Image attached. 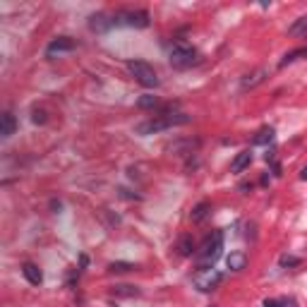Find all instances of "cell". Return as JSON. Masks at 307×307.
I'll return each mask as SVG.
<instances>
[{"label": "cell", "mask_w": 307, "mask_h": 307, "mask_svg": "<svg viewBox=\"0 0 307 307\" xmlns=\"http://www.w3.org/2000/svg\"><path fill=\"white\" fill-rule=\"evenodd\" d=\"M221 250H223V231H214L202 240L199 250L195 252L197 266L199 269H214V262L221 257Z\"/></svg>", "instance_id": "cell-1"}, {"label": "cell", "mask_w": 307, "mask_h": 307, "mask_svg": "<svg viewBox=\"0 0 307 307\" xmlns=\"http://www.w3.org/2000/svg\"><path fill=\"white\" fill-rule=\"evenodd\" d=\"M185 123H190L187 113H166V116L151 118V120H144V123L135 125V132L139 137H149L154 132H163V130H168L173 125H185Z\"/></svg>", "instance_id": "cell-2"}, {"label": "cell", "mask_w": 307, "mask_h": 307, "mask_svg": "<svg viewBox=\"0 0 307 307\" xmlns=\"http://www.w3.org/2000/svg\"><path fill=\"white\" fill-rule=\"evenodd\" d=\"M168 60L175 70H187L192 65H197L199 53L187 44H173L171 51H168Z\"/></svg>", "instance_id": "cell-3"}, {"label": "cell", "mask_w": 307, "mask_h": 307, "mask_svg": "<svg viewBox=\"0 0 307 307\" xmlns=\"http://www.w3.org/2000/svg\"><path fill=\"white\" fill-rule=\"evenodd\" d=\"M127 70L146 89H156L159 87V74L146 60H127Z\"/></svg>", "instance_id": "cell-4"}, {"label": "cell", "mask_w": 307, "mask_h": 307, "mask_svg": "<svg viewBox=\"0 0 307 307\" xmlns=\"http://www.w3.org/2000/svg\"><path fill=\"white\" fill-rule=\"evenodd\" d=\"M113 24L116 27L125 24V27L144 29V27H149V12L146 10H120V12L113 15Z\"/></svg>", "instance_id": "cell-5"}, {"label": "cell", "mask_w": 307, "mask_h": 307, "mask_svg": "<svg viewBox=\"0 0 307 307\" xmlns=\"http://www.w3.org/2000/svg\"><path fill=\"white\" fill-rule=\"evenodd\" d=\"M221 281H223V274H221V271H216V269H197L192 283H195V288L202 290V293H211V290H216L218 286H221Z\"/></svg>", "instance_id": "cell-6"}, {"label": "cell", "mask_w": 307, "mask_h": 307, "mask_svg": "<svg viewBox=\"0 0 307 307\" xmlns=\"http://www.w3.org/2000/svg\"><path fill=\"white\" fill-rule=\"evenodd\" d=\"M77 48V41L70 36H58L53 39L51 44L46 46V58H53L55 53L60 55V53H70V51H74Z\"/></svg>", "instance_id": "cell-7"}, {"label": "cell", "mask_w": 307, "mask_h": 307, "mask_svg": "<svg viewBox=\"0 0 307 307\" xmlns=\"http://www.w3.org/2000/svg\"><path fill=\"white\" fill-rule=\"evenodd\" d=\"M110 27H116V24H113V17L103 15V12L91 15V17H89V29H91V31H96V34H103V31H108Z\"/></svg>", "instance_id": "cell-8"}, {"label": "cell", "mask_w": 307, "mask_h": 307, "mask_svg": "<svg viewBox=\"0 0 307 307\" xmlns=\"http://www.w3.org/2000/svg\"><path fill=\"white\" fill-rule=\"evenodd\" d=\"M15 132H17V120H15V116H12L10 110H5V113L0 116V137L8 139V137H12Z\"/></svg>", "instance_id": "cell-9"}, {"label": "cell", "mask_w": 307, "mask_h": 307, "mask_svg": "<svg viewBox=\"0 0 307 307\" xmlns=\"http://www.w3.org/2000/svg\"><path fill=\"white\" fill-rule=\"evenodd\" d=\"M22 274H24V279H27L31 286H41V281H44V274H41V269H39L34 262L22 264Z\"/></svg>", "instance_id": "cell-10"}, {"label": "cell", "mask_w": 307, "mask_h": 307, "mask_svg": "<svg viewBox=\"0 0 307 307\" xmlns=\"http://www.w3.org/2000/svg\"><path fill=\"white\" fill-rule=\"evenodd\" d=\"M252 163V151L250 149H245V151H240L238 156L233 159V163H231V171L233 173H243L247 166Z\"/></svg>", "instance_id": "cell-11"}, {"label": "cell", "mask_w": 307, "mask_h": 307, "mask_svg": "<svg viewBox=\"0 0 307 307\" xmlns=\"http://www.w3.org/2000/svg\"><path fill=\"white\" fill-rule=\"evenodd\" d=\"M226 264L231 271H243L247 266V254L245 252H231L226 257Z\"/></svg>", "instance_id": "cell-12"}, {"label": "cell", "mask_w": 307, "mask_h": 307, "mask_svg": "<svg viewBox=\"0 0 307 307\" xmlns=\"http://www.w3.org/2000/svg\"><path fill=\"white\" fill-rule=\"evenodd\" d=\"M266 70H254L252 74H247V77H245L243 80V89L247 91V89H254V87H257V84H262L264 80H266Z\"/></svg>", "instance_id": "cell-13"}, {"label": "cell", "mask_w": 307, "mask_h": 307, "mask_svg": "<svg viewBox=\"0 0 307 307\" xmlns=\"http://www.w3.org/2000/svg\"><path fill=\"white\" fill-rule=\"evenodd\" d=\"M209 211H211V204L209 202H199L197 207H192V214H190L192 223H202L209 216Z\"/></svg>", "instance_id": "cell-14"}, {"label": "cell", "mask_w": 307, "mask_h": 307, "mask_svg": "<svg viewBox=\"0 0 307 307\" xmlns=\"http://www.w3.org/2000/svg\"><path fill=\"white\" fill-rule=\"evenodd\" d=\"M271 142H274V127H262V130L252 137V144H257V146L271 144Z\"/></svg>", "instance_id": "cell-15"}, {"label": "cell", "mask_w": 307, "mask_h": 307, "mask_svg": "<svg viewBox=\"0 0 307 307\" xmlns=\"http://www.w3.org/2000/svg\"><path fill=\"white\" fill-rule=\"evenodd\" d=\"M178 252L182 257H190L195 252V240H192V235H182L180 240H178Z\"/></svg>", "instance_id": "cell-16"}, {"label": "cell", "mask_w": 307, "mask_h": 307, "mask_svg": "<svg viewBox=\"0 0 307 307\" xmlns=\"http://www.w3.org/2000/svg\"><path fill=\"white\" fill-rule=\"evenodd\" d=\"M288 34H290V36H305V34H307V15H305V17H300V19H295V22L290 24Z\"/></svg>", "instance_id": "cell-17"}, {"label": "cell", "mask_w": 307, "mask_h": 307, "mask_svg": "<svg viewBox=\"0 0 307 307\" xmlns=\"http://www.w3.org/2000/svg\"><path fill=\"white\" fill-rule=\"evenodd\" d=\"M135 269V264L130 262H113L108 264V274H125V271H132Z\"/></svg>", "instance_id": "cell-18"}, {"label": "cell", "mask_w": 307, "mask_h": 307, "mask_svg": "<svg viewBox=\"0 0 307 307\" xmlns=\"http://www.w3.org/2000/svg\"><path fill=\"white\" fill-rule=\"evenodd\" d=\"M156 103H159V99H156L154 94H144V96H139V101H137V106H139V108H142V110H146V108H154Z\"/></svg>", "instance_id": "cell-19"}, {"label": "cell", "mask_w": 307, "mask_h": 307, "mask_svg": "<svg viewBox=\"0 0 307 307\" xmlns=\"http://www.w3.org/2000/svg\"><path fill=\"white\" fill-rule=\"evenodd\" d=\"M116 295H127V298H135V295H139V288L137 286H116V290H113Z\"/></svg>", "instance_id": "cell-20"}, {"label": "cell", "mask_w": 307, "mask_h": 307, "mask_svg": "<svg viewBox=\"0 0 307 307\" xmlns=\"http://www.w3.org/2000/svg\"><path fill=\"white\" fill-rule=\"evenodd\" d=\"M300 55H305V51H290V53L283 55V60L279 63V67H286L288 63H293V60H298Z\"/></svg>", "instance_id": "cell-21"}, {"label": "cell", "mask_w": 307, "mask_h": 307, "mask_svg": "<svg viewBox=\"0 0 307 307\" xmlns=\"http://www.w3.org/2000/svg\"><path fill=\"white\" fill-rule=\"evenodd\" d=\"M293 305V300H264V307H288Z\"/></svg>", "instance_id": "cell-22"}, {"label": "cell", "mask_w": 307, "mask_h": 307, "mask_svg": "<svg viewBox=\"0 0 307 307\" xmlns=\"http://www.w3.org/2000/svg\"><path fill=\"white\" fill-rule=\"evenodd\" d=\"M300 257H290V254H283L281 257V266H298Z\"/></svg>", "instance_id": "cell-23"}, {"label": "cell", "mask_w": 307, "mask_h": 307, "mask_svg": "<svg viewBox=\"0 0 307 307\" xmlns=\"http://www.w3.org/2000/svg\"><path fill=\"white\" fill-rule=\"evenodd\" d=\"M31 120H34V123H39V125H44L46 120H48V118H46V110H34Z\"/></svg>", "instance_id": "cell-24"}, {"label": "cell", "mask_w": 307, "mask_h": 307, "mask_svg": "<svg viewBox=\"0 0 307 307\" xmlns=\"http://www.w3.org/2000/svg\"><path fill=\"white\" fill-rule=\"evenodd\" d=\"M300 178H302V180H307V166L302 168V173H300Z\"/></svg>", "instance_id": "cell-25"}, {"label": "cell", "mask_w": 307, "mask_h": 307, "mask_svg": "<svg viewBox=\"0 0 307 307\" xmlns=\"http://www.w3.org/2000/svg\"><path fill=\"white\" fill-rule=\"evenodd\" d=\"M302 51H305V55H307V48H302Z\"/></svg>", "instance_id": "cell-26"}, {"label": "cell", "mask_w": 307, "mask_h": 307, "mask_svg": "<svg viewBox=\"0 0 307 307\" xmlns=\"http://www.w3.org/2000/svg\"><path fill=\"white\" fill-rule=\"evenodd\" d=\"M211 307H214V305H211Z\"/></svg>", "instance_id": "cell-27"}]
</instances>
